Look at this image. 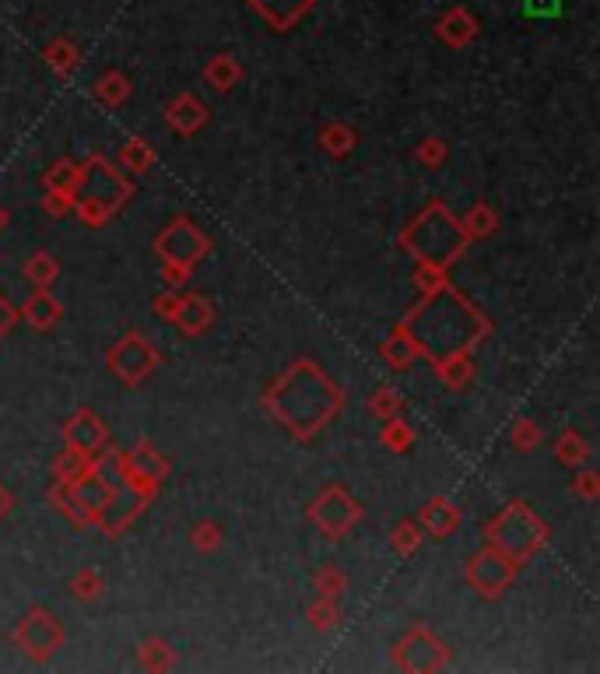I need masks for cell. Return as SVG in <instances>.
<instances>
[{
    "label": "cell",
    "mask_w": 600,
    "mask_h": 674,
    "mask_svg": "<svg viewBox=\"0 0 600 674\" xmlns=\"http://www.w3.org/2000/svg\"><path fill=\"white\" fill-rule=\"evenodd\" d=\"M78 194L95 197L102 201L109 211H120L123 204L134 197V183L123 176V169H116L106 155H88L81 162V183H78Z\"/></svg>",
    "instance_id": "52a82bcc"
},
{
    "label": "cell",
    "mask_w": 600,
    "mask_h": 674,
    "mask_svg": "<svg viewBox=\"0 0 600 674\" xmlns=\"http://www.w3.org/2000/svg\"><path fill=\"white\" fill-rule=\"evenodd\" d=\"M123 464H127V467H123L120 485H130L134 492H141L144 499H155L158 481L169 474V460H165L162 453H158L155 446L148 443V439H141L134 450L123 453Z\"/></svg>",
    "instance_id": "7c38bea8"
},
{
    "label": "cell",
    "mask_w": 600,
    "mask_h": 674,
    "mask_svg": "<svg viewBox=\"0 0 600 674\" xmlns=\"http://www.w3.org/2000/svg\"><path fill=\"white\" fill-rule=\"evenodd\" d=\"M555 457H558V464H565V467H579L590 460V443H586L576 429H565L555 443Z\"/></svg>",
    "instance_id": "1f68e13d"
},
{
    "label": "cell",
    "mask_w": 600,
    "mask_h": 674,
    "mask_svg": "<svg viewBox=\"0 0 600 674\" xmlns=\"http://www.w3.org/2000/svg\"><path fill=\"white\" fill-rule=\"evenodd\" d=\"M43 60L50 64V71L57 74L60 81H67V78H74V71L81 67V50L67 36H57L46 43Z\"/></svg>",
    "instance_id": "7402d4cb"
},
{
    "label": "cell",
    "mask_w": 600,
    "mask_h": 674,
    "mask_svg": "<svg viewBox=\"0 0 600 674\" xmlns=\"http://www.w3.org/2000/svg\"><path fill=\"white\" fill-rule=\"evenodd\" d=\"M74 215H78L81 222L88 225V229H102V225H106L109 218L116 215V211H109L106 204H102V201H95V197L78 194V197H74Z\"/></svg>",
    "instance_id": "74e56055"
},
{
    "label": "cell",
    "mask_w": 600,
    "mask_h": 674,
    "mask_svg": "<svg viewBox=\"0 0 600 674\" xmlns=\"http://www.w3.org/2000/svg\"><path fill=\"white\" fill-rule=\"evenodd\" d=\"M204 81H208L215 92H232V88L243 81V64H239L232 53H218L204 64Z\"/></svg>",
    "instance_id": "603a6c76"
},
{
    "label": "cell",
    "mask_w": 600,
    "mask_h": 674,
    "mask_svg": "<svg viewBox=\"0 0 600 674\" xmlns=\"http://www.w3.org/2000/svg\"><path fill=\"white\" fill-rule=\"evenodd\" d=\"M397 327L411 337L415 352L425 355L432 366L450 355H471L492 334L488 316L471 299H464L450 281L436 292L422 295V302Z\"/></svg>",
    "instance_id": "6da1fadb"
},
{
    "label": "cell",
    "mask_w": 600,
    "mask_h": 674,
    "mask_svg": "<svg viewBox=\"0 0 600 674\" xmlns=\"http://www.w3.org/2000/svg\"><path fill=\"white\" fill-rule=\"evenodd\" d=\"M467 232L460 225V218L446 208L443 201H432L418 211L408 222V229L400 232V246L418 260V264L429 267H453L467 250Z\"/></svg>",
    "instance_id": "3957f363"
},
{
    "label": "cell",
    "mask_w": 600,
    "mask_h": 674,
    "mask_svg": "<svg viewBox=\"0 0 600 674\" xmlns=\"http://www.w3.org/2000/svg\"><path fill=\"white\" fill-rule=\"evenodd\" d=\"M260 404L281 429H288L295 439L309 443L334 422V415L344 408V397L337 390V383L313 359H295L274 376V383L260 397Z\"/></svg>",
    "instance_id": "7a4b0ae2"
},
{
    "label": "cell",
    "mask_w": 600,
    "mask_h": 674,
    "mask_svg": "<svg viewBox=\"0 0 600 674\" xmlns=\"http://www.w3.org/2000/svg\"><path fill=\"white\" fill-rule=\"evenodd\" d=\"M572 492L583 495L586 502H593L600 495V474L597 471H583L576 481H572Z\"/></svg>",
    "instance_id": "7dc6e473"
},
{
    "label": "cell",
    "mask_w": 600,
    "mask_h": 674,
    "mask_svg": "<svg viewBox=\"0 0 600 674\" xmlns=\"http://www.w3.org/2000/svg\"><path fill=\"white\" fill-rule=\"evenodd\" d=\"M306 615H309V625H313V629H320V632L334 629V625L341 622V611H337V597L316 594V601L309 604Z\"/></svg>",
    "instance_id": "f35d334b"
},
{
    "label": "cell",
    "mask_w": 600,
    "mask_h": 674,
    "mask_svg": "<svg viewBox=\"0 0 600 674\" xmlns=\"http://www.w3.org/2000/svg\"><path fill=\"white\" fill-rule=\"evenodd\" d=\"M88 464H92L88 453L74 450V446H64V453H57V460H53V481H74Z\"/></svg>",
    "instance_id": "8d00e7d4"
},
{
    "label": "cell",
    "mask_w": 600,
    "mask_h": 674,
    "mask_svg": "<svg viewBox=\"0 0 600 674\" xmlns=\"http://www.w3.org/2000/svg\"><path fill=\"white\" fill-rule=\"evenodd\" d=\"M155 253L162 257V264L193 271V267L211 253V239H208V232L193 222V218L179 215L155 236Z\"/></svg>",
    "instance_id": "5b68a950"
},
{
    "label": "cell",
    "mask_w": 600,
    "mask_h": 674,
    "mask_svg": "<svg viewBox=\"0 0 600 674\" xmlns=\"http://www.w3.org/2000/svg\"><path fill=\"white\" fill-rule=\"evenodd\" d=\"M15 323H18V309L11 306L4 295H0V341L11 334V327H15Z\"/></svg>",
    "instance_id": "f907efd6"
},
{
    "label": "cell",
    "mask_w": 600,
    "mask_h": 674,
    "mask_svg": "<svg viewBox=\"0 0 600 674\" xmlns=\"http://www.w3.org/2000/svg\"><path fill=\"white\" fill-rule=\"evenodd\" d=\"M478 32H481L478 18H474V11L464 8V4L443 11V18L436 22V36L443 39L450 50H464V46H471L474 39H478Z\"/></svg>",
    "instance_id": "ac0fdd59"
},
{
    "label": "cell",
    "mask_w": 600,
    "mask_h": 674,
    "mask_svg": "<svg viewBox=\"0 0 600 674\" xmlns=\"http://www.w3.org/2000/svg\"><path fill=\"white\" fill-rule=\"evenodd\" d=\"M43 208L50 211L53 218H64V215H71V211H74V197L71 194H57V190H46Z\"/></svg>",
    "instance_id": "c3c4849f"
},
{
    "label": "cell",
    "mask_w": 600,
    "mask_h": 674,
    "mask_svg": "<svg viewBox=\"0 0 600 674\" xmlns=\"http://www.w3.org/2000/svg\"><path fill=\"white\" fill-rule=\"evenodd\" d=\"M4 225H8V211L0 208V232H4Z\"/></svg>",
    "instance_id": "11a10c76"
},
{
    "label": "cell",
    "mask_w": 600,
    "mask_h": 674,
    "mask_svg": "<svg viewBox=\"0 0 600 674\" xmlns=\"http://www.w3.org/2000/svg\"><path fill=\"white\" fill-rule=\"evenodd\" d=\"M64 443L88 453V457H99L109 446V425L102 422V415H95L92 408H78L64 422Z\"/></svg>",
    "instance_id": "5bb4252c"
},
{
    "label": "cell",
    "mask_w": 600,
    "mask_h": 674,
    "mask_svg": "<svg viewBox=\"0 0 600 674\" xmlns=\"http://www.w3.org/2000/svg\"><path fill=\"white\" fill-rule=\"evenodd\" d=\"M172 323H176L186 337L204 334V330L215 323V302L204 299L200 292L179 295V309H176V316H172Z\"/></svg>",
    "instance_id": "ffe728a7"
},
{
    "label": "cell",
    "mask_w": 600,
    "mask_h": 674,
    "mask_svg": "<svg viewBox=\"0 0 600 674\" xmlns=\"http://www.w3.org/2000/svg\"><path fill=\"white\" fill-rule=\"evenodd\" d=\"M530 15H558V0H527Z\"/></svg>",
    "instance_id": "816d5d0a"
},
{
    "label": "cell",
    "mask_w": 600,
    "mask_h": 674,
    "mask_svg": "<svg viewBox=\"0 0 600 674\" xmlns=\"http://www.w3.org/2000/svg\"><path fill=\"white\" fill-rule=\"evenodd\" d=\"M422 527L415 524V520H400L397 527H393V534H390V545H393V552L400 555V559H411V555L422 548Z\"/></svg>",
    "instance_id": "e575fe53"
},
{
    "label": "cell",
    "mask_w": 600,
    "mask_h": 674,
    "mask_svg": "<svg viewBox=\"0 0 600 674\" xmlns=\"http://www.w3.org/2000/svg\"><path fill=\"white\" fill-rule=\"evenodd\" d=\"M151 165H155V148H151L141 134L127 137L120 148V169H127L130 176H141V173H148Z\"/></svg>",
    "instance_id": "484cf974"
},
{
    "label": "cell",
    "mask_w": 600,
    "mask_h": 674,
    "mask_svg": "<svg viewBox=\"0 0 600 674\" xmlns=\"http://www.w3.org/2000/svg\"><path fill=\"white\" fill-rule=\"evenodd\" d=\"M208 116H211L208 106L190 92L176 95V99L165 106V123H169V130L179 137H193L200 127H204V123H208Z\"/></svg>",
    "instance_id": "d6986e66"
},
{
    "label": "cell",
    "mask_w": 600,
    "mask_h": 674,
    "mask_svg": "<svg viewBox=\"0 0 600 674\" xmlns=\"http://www.w3.org/2000/svg\"><path fill=\"white\" fill-rule=\"evenodd\" d=\"M513 446L516 450H534L537 443H541V425L537 422H530V418H520V422L513 425Z\"/></svg>",
    "instance_id": "ee69618b"
},
{
    "label": "cell",
    "mask_w": 600,
    "mask_h": 674,
    "mask_svg": "<svg viewBox=\"0 0 600 674\" xmlns=\"http://www.w3.org/2000/svg\"><path fill=\"white\" fill-rule=\"evenodd\" d=\"M460 520H464V513H460L457 502L446 499V495H432L422 510H418V527H422V534H432V538H450L460 527Z\"/></svg>",
    "instance_id": "e0dca14e"
},
{
    "label": "cell",
    "mask_w": 600,
    "mask_h": 674,
    "mask_svg": "<svg viewBox=\"0 0 600 674\" xmlns=\"http://www.w3.org/2000/svg\"><path fill=\"white\" fill-rule=\"evenodd\" d=\"M379 439H383V446H390L393 453H408L411 446H415V429H411L404 418H386L383 432H379Z\"/></svg>",
    "instance_id": "d590c367"
},
{
    "label": "cell",
    "mask_w": 600,
    "mask_h": 674,
    "mask_svg": "<svg viewBox=\"0 0 600 674\" xmlns=\"http://www.w3.org/2000/svg\"><path fill=\"white\" fill-rule=\"evenodd\" d=\"M137 660H141L144 671H169L176 664V650L165 639H144L141 650H137Z\"/></svg>",
    "instance_id": "d6a6232c"
},
{
    "label": "cell",
    "mask_w": 600,
    "mask_h": 674,
    "mask_svg": "<svg viewBox=\"0 0 600 674\" xmlns=\"http://www.w3.org/2000/svg\"><path fill=\"white\" fill-rule=\"evenodd\" d=\"M415 285L422 288V295L436 292V288H443V285H446V271H443V267L418 264V271H415Z\"/></svg>",
    "instance_id": "bcb514c9"
},
{
    "label": "cell",
    "mask_w": 600,
    "mask_h": 674,
    "mask_svg": "<svg viewBox=\"0 0 600 674\" xmlns=\"http://www.w3.org/2000/svg\"><path fill=\"white\" fill-rule=\"evenodd\" d=\"M15 643H18V650H25V657L53 660L60 646H64V625H60V618L53 615L50 608L36 604V608L18 622Z\"/></svg>",
    "instance_id": "30bf717a"
},
{
    "label": "cell",
    "mask_w": 600,
    "mask_h": 674,
    "mask_svg": "<svg viewBox=\"0 0 600 674\" xmlns=\"http://www.w3.org/2000/svg\"><path fill=\"white\" fill-rule=\"evenodd\" d=\"M551 538V527L530 510L527 502H509L506 510H499V517L485 524V545L499 548L506 559H513L516 566L530 562Z\"/></svg>",
    "instance_id": "277c9868"
},
{
    "label": "cell",
    "mask_w": 600,
    "mask_h": 674,
    "mask_svg": "<svg viewBox=\"0 0 600 674\" xmlns=\"http://www.w3.org/2000/svg\"><path fill=\"white\" fill-rule=\"evenodd\" d=\"M22 274H25V278H29V285H36V288H50L53 281H57V274H60V264H57V257H53V253L39 250V253H32V257L25 260Z\"/></svg>",
    "instance_id": "4dcf8cb0"
},
{
    "label": "cell",
    "mask_w": 600,
    "mask_h": 674,
    "mask_svg": "<svg viewBox=\"0 0 600 674\" xmlns=\"http://www.w3.org/2000/svg\"><path fill=\"white\" fill-rule=\"evenodd\" d=\"M450 657H453L450 646L432 629H425V625L408 629L404 639L393 646V667H400V671H418V674L443 671V667H450Z\"/></svg>",
    "instance_id": "9c48e42d"
},
{
    "label": "cell",
    "mask_w": 600,
    "mask_h": 674,
    "mask_svg": "<svg viewBox=\"0 0 600 674\" xmlns=\"http://www.w3.org/2000/svg\"><path fill=\"white\" fill-rule=\"evenodd\" d=\"M436 373L450 390H464L474 380V359L471 355H450V359L436 362Z\"/></svg>",
    "instance_id": "f546056e"
},
{
    "label": "cell",
    "mask_w": 600,
    "mask_h": 674,
    "mask_svg": "<svg viewBox=\"0 0 600 674\" xmlns=\"http://www.w3.org/2000/svg\"><path fill=\"white\" fill-rule=\"evenodd\" d=\"M186 278H190V271H183V267H172V264H165V285H169V288H179V285H186Z\"/></svg>",
    "instance_id": "f5cc1de1"
},
{
    "label": "cell",
    "mask_w": 600,
    "mask_h": 674,
    "mask_svg": "<svg viewBox=\"0 0 600 674\" xmlns=\"http://www.w3.org/2000/svg\"><path fill=\"white\" fill-rule=\"evenodd\" d=\"M460 225H464L467 239H488L495 229H499V215H495L488 204H474V208L460 218Z\"/></svg>",
    "instance_id": "836d02e7"
},
{
    "label": "cell",
    "mask_w": 600,
    "mask_h": 674,
    "mask_svg": "<svg viewBox=\"0 0 600 674\" xmlns=\"http://www.w3.org/2000/svg\"><path fill=\"white\" fill-rule=\"evenodd\" d=\"M11 506H15V495H11L8 488L0 485V520L8 517V513H11Z\"/></svg>",
    "instance_id": "db71d44e"
},
{
    "label": "cell",
    "mask_w": 600,
    "mask_h": 674,
    "mask_svg": "<svg viewBox=\"0 0 600 674\" xmlns=\"http://www.w3.org/2000/svg\"><path fill=\"white\" fill-rule=\"evenodd\" d=\"M383 359H386V366H390L393 373H404V369H411V362L418 359L415 345H411V337L404 334L400 327H393V334L383 341Z\"/></svg>",
    "instance_id": "83f0119b"
},
{
    "label": "cell",
    "mask_w": 600,
    "mask_h": 674,
    "mask_svg": "<svg viewBox=\"0 0 600 674\" xmlns=\"http://www.w3.org/2000/svg\"><path fill=\"white\" fill-rule=\"evenodd\" d=\"M369 411L376 418H383V422L386 418H397L400 411H404V397H400L393 387H376L369 394Z\"/></svg>",
    "instance_id": "ab89813d"
},
{
    "label": "cell",
    "mask_w": 600,
    "mask_h": 674,
    "mask_svg": "<svg viewBox=\"0 0 600 674\" xmlns=\"http://www.w3.org/2000/svg\"><path fill=\"white\" fill-rule=\"evenodd\" d=\"M176 309H179V288H165V292L155 299V313L162 316V320H169V323H172Z\"/></svg>",
    "instance_id": "681fc988"
},
{
    "label": "cell",
    "mask_w": 600,
    "mask_h": 674,
    "mask_svg": "<svg viewBox=\"0 0 600 674\" xmlns=\"http://www.w3.org/2000/svg\"><path fill=\"white\" fill-rule=\"evenodd\" d=\"M190 541L197 552H218V548H222V527H218L215 520H200V524L193 527Z\"/></svg>",
    "instance_id": "7bdbcfd3"
},
{
    "label": "cell",
    "mask_w": 600,
    "mask_h": 674,
    "mask_svg": "<svg viewBox=\"0 0 600 674\" xmlns=\"http://www.w3.org/2000/svg\"><path fill=\"white\" fill-rule=\"evenodd\" d=\"M418 162H422L425 169L443 165L446 162V141H439V137H425V141L418 144Z\"/></svg>",
    "instance_id": "f6af8a7d"
},
{
    "label": "cell",
    "mask_w": 600,
    "mask_h": 674,
    "mask_svg": "<svg viewBox=\"0 0 600 674\" xmlns=\"http://www.w3.org/2000/svg\"><path fill=\"white\" fill-rule=\"evenodd\" d=\"M46 190H57V194H71L78 197V183H81V165L71 162V158H60V162L50 165V173L43 176Z\"/></svg>",
    "instance_id": "f1b7e54d"
},
{
    "label": "cell",
    "mask_w": 600,
    "mask_h": 674,
    "mask_svg": "<svg viewBox=\"0 0 600 674\" xmlns=\"http://www.w3.org/2000/svg\"><path fill=\"white\" fill-rule=\"evenodd\" d=\"M148 506H151V499H144V495L134 492L130 485H113L106 506L95 513V524L102 527V534H106V538H120V534L127 531V527L134 524V520L141 517Z\"/></svg>",
    "instance_id": "4fadbf2b"
},
{
    "label": "cell",
    "mask_w": 600,
    "mask_h": 674,
    "mask_svg": "<svg viewBox=\"0 0 600 674\" xmlns=\"http://www.w3.org/2000/svg\"><path fill=\"white\" fill-rule=\"evenodd\" d=\"M250 11L274 32H292L313 11L316 0H246Z\"/></svg>",
    "instance_id": "9a60e30c"
},
{
    "label": "cell",
    "mask_w": 600,
    "mask_h": 674,
    "mask_svg": "<svg viewBox=\"0 0 600 674\" xmlns=\"http://www.w3.org/2000/svg\"><path fill=\"white\" fill-rule=\"evenodd\" d=\"M316 141H320V148L327 151L330 158H348L351 151H355V144H358V134L348 127V123L327 120L320 127V134H316Z\"/></svg>",
    "instance_id": "cb8c5ba5"
},
{
    "label": "cell",
    "mask_w": 600,
    "mask_h": 674,
    "mask_svg": "<svg viewBox=\"0 0 600 674\" xmlns=\"http://www.w3.org/2000/svg\"><path fill=\"white\" fill-rule=\"evenodd\" d=\"M313 587H316V594H323V597H341L344 587H348V576H344L334 562H327V566H320L313 573Z\"/></svg>",
    "instance_id": "60d3db41"
},
{
    "label": "cell",
    "mask_w": 600,
    "mask_h": 674,
    "mask_svg": "<svg viewBox=\"0 0 600 674\" xmlns=\"http://www.w3.org/2000/svg\"><path fill=\"white\" fill-rule=\"evenodd\" d=\"M106 362L123 387H141V383L158 369V352L141 330H127V334L109 348Z\"/></svg>",
    "instance_id": "ba28073f"
},
{
    "label": "cell",
    "mask_w": 600,
    "mask_h": 674,
    "mask_svg": "<svg viewBox=\"0 0 600 674\" xmlns=\"http://www.w3.org/2000/svg\"><path fill=\"white\" fill-rule=\"evenodd\" d=\"M67 485H71L74 499H78L81 506H85V510L92 513V520H95V513H99L102 506H106L109 492H113V481H109V474L102 471L99 457H92V464H88L74 481H67Z\"/></svg>",
    "instance_id": "2e32d148"
},
{
    "label": "cell",
    "mask_w": 600,
    "mask_h": 674,
    "mask_svg": "<svg viewBox=\"0 0 600 674\" xmlns=\"http://www.w3.org/2000/svg\"><path fill=\"white\" fill-rule=\"evenodd\" d=\"M102 590H106V583H102V576L95 573V569H81V573H74L71 580V594L78 597V601H99Z\"/></svg>",
    "instance_id": "b9f144b4"
},
{
    "label": "cell",
    "mask_w": 600,
    "mask_h": 674,
    "mask_svg": "<svg viewBox=\"0 0 600 674\" xmlns=\"http://www.w3.org/2000/svg\"><path fill=\"white\" fill-rule=\"evenodd\" d=\"M309 520L320 527L323 538L341 541L351 527L362 520V502L348 492L344 485H327L309 506Z\"/></svg>",
    "instance_id": "8992f818"
},
{
    "label": "cell",
    "mask_w": 600,
    "mask_h": 674,
    "mask_svg": "<svg viewBox=\"0 0 600 674\" xmlns=\"http://www.w3.org/2000/svg\"><path fill=\"white\" fill-rule=\"evenodd\" d=\"M50 502L57 506L60 517H67L74 527H92L95 524L92 513H88L85 506H81V502L74 499V492H71V485H67V481H57V485L50 488Z\"/></svg>",
    "instance_id": "4316f807"
},
{
    "label": "cell",
    "mask_w": 600,
    "mask_h": 674,
    "mask_svg": "<svg viewBox=\"0 0 600 674\" xmlns=\"http://www.w3.org/2000/svg\"><path fill=\"white\" fill-rule=\"evenodd\" d=\"M92 95L102 102V106H109V109L123 106V102L130 99V78L123 71H116V67H109V71L92 85Z\"/></svg>",
    "instance_id": "d4e9b609"
},
{
    "label": "cell",
    "mask_w": 600,
    "mask_h": 674,
    "mask_svg": "<svg viewBox=\"0 0 600 674\" xmlns=\"http://www.w3.org/2000/svg\"><path fill=\"white\" fill-rule=\"evenodd\" d=\"M516 573H520V566H516L513 559H506V555L492 545L474 552L464 569L467 583H471L481 597H502L516 583Z\"/></svg>",
    "instance_id": "8fae6325"
},
{
    "label": "cell",
    "mask_w": 600,
    "mask_h": 674,
    "mask_svg": "<svg viewBox=\"0 0 600 674\" xmlns=\"http://www.w3.org/2000/svg\"><path fill=\"white\" fill-rule=\"evenodd\" d=\"M18 316H22L29 327L36 330H50L60 323V316H64V306H60L57 299L50 295V288H36V292L29 295V299L22 302V309H18Z\"/></svg>",
    "instance_id": "44dd1931"
}]
</instances>
